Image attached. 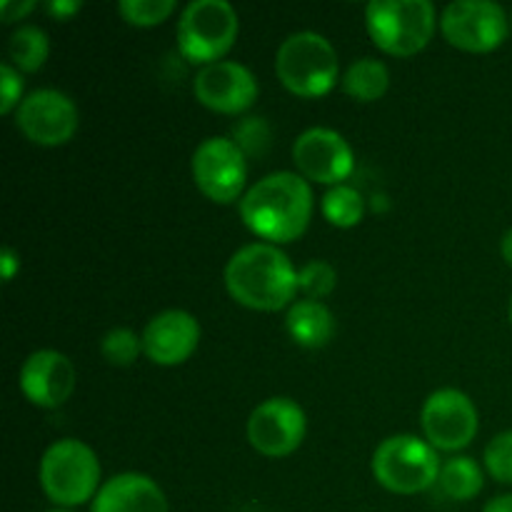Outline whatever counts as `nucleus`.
<instances>
[{
	"label": "nucleus",
	"instance_id": "f8f14e48",
	"mask_svg": "<svg viewBox=\"0 0 512 512\" xmlns=\"http://www.w3.org/2000/svg\"><path fill=\"white\" fill-rule=\"evenodd\" d=\"M248 440L265 458H288L303 445L308 418L300 403L285 395L263 400L248 418Z\"/></svg>",
	"mask_w": 512,
	"mask_h": 512
},
{
	"label": "nucleus",
	"instance_id": "a878e982",
	"mask_svg": "<svg viewBox=\"0 0 512 512\" xmlns=\"http://www.w3.org/2000/svg\"><path fill=\"white\" fill-rule=\"evenodd\" d=\"M483 463L490 478L503 485H512V430H505L490 440Z\"/></svg>",
	"mask_w": 512,
	"mask_h": 512
},
{
	"label": "nucleus",
	"instance_id": "7c9ffc66",
	"mask_svg": "<svg viewBox=\"0 0 512 512\" xmlns=\"http://www.w3.org/2000/svg\"><path fill=\"white\" fill-rule=\"evenodd\" d=\"M0 270H3V283H10L18 275L20 255L13 248H3V253H0Z\"/></svg>",
	"mask_w": 512,
	"mask_h": 512
},
{
	"label": "nucleus",
	"instance_id": "b1692460",
	"mask_svg": "<svg viewBox=\"0 0 512 512\" xmlns=\"http://www.w3.org/2000/svg\"><path fill=\"white\" fill-rule=\"evenodd\" d=\"M178 10L175 0H120L118 13L133 28H155Z\"/></svg>",
	"mask_w": 512,
	"mask_h": 512
},
{
	"label": "nucleus",
	"instance_id": "c85d7f7f",
	"mask_svg": "<svg viewBox=\"0 0 512 512\" xmlns=\"http://www.w3.org/2000/svg\"><path fill=\"white\" fill-rule=\"evenodd\" d=\"M35 8H38V3H33V0H3L0 18H3V23H15V20L28 18Z\"/></svg>",
	"mask_w": 512,
	"mask_h": 512
},
{
	"label": "nucleus",
	"instance_id": "412c9836",
	"mask_svg": "<svg viewBox=\"0 0 512 512\" xmlns=\"http://www.w3.org/2000/svg\"><path fill=\"white\" fill-rule=\"evenodd\" d=\"M50 55L48 33L38 25H20L8 40L10 65L20 73H38Z\"/></svg>",
	"mask_w": 512,
	"mask_h": 512
},
{
	"label": "nucleus",
	"instance_id": "aec40b11",
	"mask_svg": "<svg viewBox=\"0 0 512 512\" xmlns=\"http://www.w3.org/2000/svg\"><path fill=\"white\" fill-rule=\"evenodd\" d=\"M435 485H438L440 493L448 500L470 503V500H475L483 493L485 475L473 458H468V455H453V458H448L443 463L438 483Z\"/></svg>",
	"mask_w": 512,
	"mask_h": 512
},
{
	"label": "nucleus",
	"instance_id": "2f4dec72",
	"mask_svg": "<svg viewBox=\"0 0 512 512\" xmlns=\"http://www.w3.org/2000/svg\"><path fill=\"white\" fill-rule=\"evenodd\" d=\"M483 512H512V493L498 495V498L488 500Z\"/></svg>",
	"mask_w": 512,
	"mask_h": 512
},
{
	"label": "nucleus",
	"instance_id": "f257e3e1",
	"mask_svg": "<svg viewBox=\"0 0 512 512\" xmlns=\"http://www.w3.org/2000/svg\"><path fill=\"white\" fill-rule=\"evenodd\" d=\"M313 188L300 173L278 170L250 185L240 200L245 228L270 245L298 240L313 220Z\"/></svg>",
	"mask_w": 512,
	"mask_h": 512
},
{
	"label": "nucleus",
	"instance_id": "4468645a",
	"mask_svg": "<svg viewBox=\"0 0 512 512\" xmlns=\"http://www.w3.org/2000/svg\"><path fill=\"white\" fill-rule=\"evenodd\" d=\"M258 78L235 60H220L200 68L193 78V95L203 108L220 115H240L258 100Z\"/></svg>",
	"mask_w": 512,
	"mask_h": 512
},
{
	"label": "nucleus",
	"instance_id": "6ab92c4d",
	"mask_svg": "<svg viewBox=\"0 0 512 512\" xmlns=\"http://www.w3.org/2000/svg\"><path fill=\"white\" fill-rule=\"evenodd\" d=\"M340 88L348 98L358 103H375L383 98L390 88L388 65L375 58H360L348 65V70L340 78Z\"/></svg>",
	"mask_w": 512,
	"mask_h": 512
},
{
	"label": "nucleus",
	"instance_id": "f3484780",
	"mask_svg": "<svg viewBox=\"0 0 512 512\" xmlns=\"http://www.w3.org/2000/svg\"><path fill=\"white\" fill-rule=\"evenodd\" d=\"M93 512H170L163 488L143 473H120L105 480Z\"/></svg>",
	"mask_w": 512,
	"mask_h": 512
},
{
	"label": "nucleus",
	"instance_id": "473e14b6",
	"mask_svg": "<svg viewBox=\"0 0 512 512\" xmlns=\"http://www.w3.org/2000/svg\"><path fill=\"white\" fill-rule=\"evenodd\" d=\"M500 253H503V260L512 268V228L500 240Z\"/></svg>",
	"mask_w": 512,
	"mask_h": 512
},
{
	"label": "nucleus",
	"instance_id": "2eb2a0df",
	"mask_svg": "<svg viewBox=\"0 0 512 512\" xmlns=\"http://www.w3.org/2000/svg\"><path fill=\"white\" fill-rule=\"evenodd\" d=\"M78 383V373L68 355L60 350H35L20 368L18 385L30 405L55 410L70 400Z\"/></svg>",
	"mask_w": 512,
	"mask_h": 512
},
{
	"label": "nucleus",
	"instance_id": "c9c22d12",
	"mask_svg": "<svg viewBox=\"0 0 512 512\" xmlns=\"http://www.w3.org/2000/svg\"><path fill=\"white\" fill-rule=\"evenodd\" d=\"M510 23H512V18H510Z\"/></svg>",
	"mask_w": 512,
	"mask_h": 512
},
{
	"label": "nucleus",
	"instance_id": "7ed1b4c3",
	"mask_svg": "<svg viewBox=\"0 0 512 512\" xmlns=\"http://www.w3.org/2000/svg\"><path fill=\"white\" fill-rule=\"evenodd\" d=\"M275 75L298 98H323L338 85L340 60L333 43L315 30H298L280 43Z\"/></svg>",
	"mask_w": 512,
	"mask_h": 512
},
{
	"label": "nucleus",
	"instance_id": "bb28decb",
	"mask_svg": "<svg viewBox=\"0 0 512 512\" xmlns=\"http://www.w3.org/2000/svg\"><path fill=\"white\" fill-rule=\"evenodd\" d=\"M233 143L248 155H263L270 145V128L263 118H245L233 128Z\"/></svg>",
	"mask_w": 512,
	"mask_h": 512
},
{
	"label": "nucleus",
	"instance_id": "c756f323",
	"mask_svg": "<svg viewBox=\"0 0 512 512\" xmlns=\"http://www.w3.org/2000/svg\"><path fill=\"white\" fill-rule=\"evenodd\" d=\"M80 8H83V5L75 3V0H50V3L45 5V10H48L55 20L73 18L75 13H80Z\"/></svg>",
	"mask_w": 512,
	"mask_h": 512
},
{
	"label": "nucleus",
	"instance_id": "5701e85b",
	"mask_svg": "<svg viewBox=\"0 0 512 512\" xmlns=\"http://www.w3.org/2000/svg\"><path fill=\"white\" fill-rule=\"evenodd\" d=\"M100 353L115 368H128L143 353V335L130 328H113L100 340Z\"/></svg>",
	"mask_w": 512,
	"mask_h": 512
},
{
	"label": "nucleus",
	"instance_id": "a211bd4d",
	"mask_svg": "<svg viewBox=\"0 0 512 512\" xmlns=\"http://www.w3.org/2000/svg\"><path fill=\"white\" fill-rule=\"evenodd\" d=\"M335 328L333 310L320 300H295L285 313V330L300 348H325L335 338Z\"/></svg>",
	"mask_w": 512,
	"mask_h": 512
},
{
	"label": "nucleus",
	"instance_id": "4be33fe9",
	"mask_svg": "<svg viewBox=\"0 0 512 512\" xmlns=\"http://www.w3.org/2000/svg\"><path fill=\"white\" fill-rule=\"evenodd\" d=\"M320 210H323V218L333 228L348 230L360 225V220H363L365 200L360 190H355L353 185H335V188H328V193L323 195Z\"/></svg>",
	"mask_w": 512,
	"mask_h": 512
},
{
	"label": "nucleus",
	"instance_id": "0eeeda50",
	"mask_svg": "<svg viewBox=\"0 0 512 512\" xmlns=\"http://www.w3.org/2000/svg\"><path fill=\"white\" fill-rule=\"evenodd\" d=\"M370 468H373V478L390 493L418 495L438 483L443 463H440L438 450L428 440L403 433L390 435L375 448Z\"/></svg>",
	"mask_w": 512,
	"mask_h": 512
},
{
	"label": "nucleus",
	"instance_id": "20e7f679",
	"mask_svg": "<svg viewBox=\"0 0 512 512\" xmlns=\"http://www.w3.org/2000/svg\"><path fill=\"white\" fill-rule=\"evenodd\" d=\"M100 478H103V468H100L98 455L83 440H58L40 458V488L45 498L58 508L70 510L95 500L98 490L103 488Z\"/></svg>",
	"mask_w": 512,
	"mask_h": 512
},
{
	"label": "nucleus",
	"instance_id": "f704fd0d",
	"mask_svg": "<svg viewBox=\"0 0 512 512\" xmlns=\"http://www.w3.org/2000/svg\"><path fill=\"white\" fill-rule=\"evenodd\" d=\"M48 512H73V510H65V508H55V510H48Z\"/></svg>",
	"mask_w": 512,
	"mask_h": 512
},
{
	"label": "nucleus",
	"instance_id": "1a4fd4ad",
	"mask_svg": "<svg viewBox=\"0 0 512 512\" xmlns=\"http://www.w3.org/2000/svg\"><path fill=\"white\" fill-rule=\"evenodd\" d=\"M190 170H193L195 188L213 203L230 205L235 200H243V195L248 193L245 190L248 158L233 143V138H220V135L205 138L195 148Z\"/></svg>",
	"mask_w": 512,
	"mask_h": 512
},
{
	"label": "nucleus",
	"instance_id": "9d476101",
	"mask_svg": "<svg viewBox=\"0 0 512 512\" xmlns=\"http://www.w3.org/2000/svg\"><path fill=\"white\" fill-rule=\"evenodd\" d=\"M420 428L438 453H460L478 435L480 415L468 393L458 388H440L423 403Z\"/></svg>",
	"mask_w": 512,
	"mask_h": 512
},
{
	"label": "nucleus",
	"instance_id": "9b49d317",
	"mask_svg": "<svg viewBox=\"0 0 512 512\" xmlns=\"http://www.w3.org/2000/svg\"><path fill=\"white\" fill-rule=\"evenodd\" d=\"M15 125L20 133L40 148H60L78 133L80 115L73 98L60 90L40 88L25 95L15 110Z\"/></svg>",
	"mask_w": 512,
	"mask_h": 512
},
{
	"label": "nucleus",
	"instance_id": "423d86ee",
	"mask_svg": "<svg viewBox=\"0 0 512 512\" xmlns=\"http://www.w3.org/2000/svg\"><path fill=\"white\" fill-rule=\"evenodd\" d=\"M240 33V18L225 0H193L180 10L178 50L188 63H220L235 45Z\"/></svg>",
	"mask_w": 512,
	"mask_h": 512
},
{
	"label": "nucleus",
	"instance_id": "dca6fc26",
	"mask_svg": "<svg viewBox=\"0 0 512 512\" xmlns=\"http://www.w3.org/2000/svg\"><path fill=\"white\" fill-rule=\"evenodd\" d=\"M198 318L188 310H163L153 315L143 330V355L160 368L188 363L200 345Z\"/></svg>",
	"mask_w": 512,
	"mask_h": 512
},
{
	"label": "nucleus",
	"instance_id": "6e6552de",
	"mask_svg": "<svg viewBox=\"0 0 512 512\" xmlns=\"http://www.w3.org/2000/svg\"><path fill=\"white\" fill-rule=\"evenodd\" d=\"M440 33L465 53H493L508 40L510 18L493 0H455L440 15Z\"/></svg>",
	"mask_w": 512,
	"mask_h": 512
},
{
	"label": "nucleus",
	"instance_id": "ddd939ff",
	"mask_svg": "<svg viewBox=\"0 0 512 512\" xmlns=\"http://www.w3.org/2000/svg\"><path fill=\"white\" fill-rule=\"evenodd\" d=\"M293 163L308 183L335 188L355 170V155L348 140L333 128H308L293 143Z\"/></svg>",
	"mask_w": 512,
	"mask_h": 512
},
{
	"label": "nucleus",
	"instance_id": "cd10ccee",
	"mask_svg": "<svg viewBox=\"0 0 512 512\" xmlns=\"http://www.w3.org/2000/svg\"><path fill=\"white\" fill-rule=\"evenodd\" d=\"M23 100V75L10 63H3L0 65V113H15Z\"/></svg>",
	"mask_w": 512,
	"mask_h": 512
},
{
	"label": "nucleus",
	"instance_id": "39448f33",
	"mask_svg": "<svg viewBox=\"0 0 512 512\" xmlns=\"http://www.w3.org/2000/svg\"><path fill=\"white\" fill-rule=\"evenodd\" d=\"M365 28L375 48L393 58H413L433 40L438 13L430 0H373L365 8Z\"/></svg>",
	"mask_w": 512,
	"mask_h": 512
},
{
	"label": "nucleus",
	"instance_id": "f03ea898",
	"mask_svg": "<svg viewBox=\"0 0 512 512\" xmlns=\"http://www.w3.org/2000/svg\"><path fill=\"white\" fill-rule=\"evenodd\" d=\"M225 290L238 305L258 313L290 308L298 295V268L270 243L243 245L225 265Z\"/></svg>",
	"mask_w": 512,
	"mask_h": 512
},
{
	"label": "nucleus",
	"instance_id": "72a5a7b5",
	"mask_svg": "<svg viewBox=\"0 0 512 512\" xmlns=\"http://www.w3.org/2000/svg\"><path fill=\"white\" fill-rule=\"evenodd\" d=\"M508 318H510V325H512V295H510V305H508Z\"/></svg>",
	"mask_w": 512,
	"mask_h": 512
},
{
	"label": "nucleus",
	"instance_id": "393cba45",
	"mask_svg": "<svg viewBox=\"0 0 512 512\" xmlns=\"http://www.w3.org/2000/svg\"><path fill=\"white\" fill-rule=\"evenodd\" d=\"M338 273L328 260H308L303 268H298V293L305 300H320L323 303L328 295L335 293Z\"/></svg>",
	"mask_w": 512,
	"mask_h": 512
}]
</instances>
